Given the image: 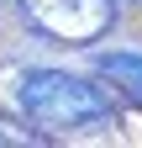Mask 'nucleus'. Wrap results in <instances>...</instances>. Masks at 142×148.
Wrapping results in <instances>:
<instances>
[{
  "mask_svg": "<svg viewBox=\"0 0 142 148\" xmlns=\"http://www.w3.org/2000/svg\"><path fill=\"white\" fill-rule=\"evenodd\" d=\"M16 101H21V111L32 122L63 127V132L100 127V122H111V111H116L100 85L79 79V74H63V69H26L21 79H16Z\"/></svg>",
  "mask_w": 142,
  "mask_h": 148,
  "instance_id": "1",
  "label": "nucleus"
},
{
  "mask_svg": "<svg viewBox=\"0 0 142 148\" xmlns=\"http://www.w3.org/2000/svg\"><path fill=\"white\" fill-rule=\"evenodd\" d=\"M16 5L53 42H95L116 21V0H16Z\"/></svg>",
  "mask_w": 142,
  "mask_h": 148,
  "instance_id": "2",
  "label": "nucleus"
},
{
  "mask_svg": "<svg viewBox=\"0 0 142 148\" xmlns=\"http://www.w3.org/2000/svg\"><path fill=\"white\" fill-rule=\"evenodd\" d=\"M95 69L142 101V53H100V58H95Z\"/></svg>",
  "mask_w": 142,
  "mask_h": 148,
  "instance_id": "3",
  "label": "nucleus"
}]
</instances>
